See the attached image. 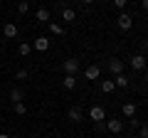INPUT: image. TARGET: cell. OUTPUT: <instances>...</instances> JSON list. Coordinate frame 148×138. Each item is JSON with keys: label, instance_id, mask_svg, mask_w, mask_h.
<instances>
[{"label": "cell", "instance_id": "1", "mask_svg": "<svg viewBox=\"0 0 148 138\" xmlns=\"http://www.w3.org/2000/svg\"><path fill=\"white\" fill-rule=\"evenodd\" d=\"M62 69H64V74H77V72H79V59L77 57H67L62 62Z\"/></svg>", "mask_w": 148, "mask_h": 138}, {"label": "cell", "instance_id": "2", "mask_svg": "<svg viewBox=\"0 0 148 138\" xmlns=\"http://www.w3.org/2000/svg\"><path fill=\"white\" fill-rule=\"evenodd\" d=\"M116 25H119V30H123V32H128L133 27V17L128 15V12H121V15L116 17Z\"/></svg>", "mask_w": 148, "mask_h": 138}, {"label": "cell", "instance_id": "3", "mask_svg": "<svg viewBox=\"0 0 148 138\" xmlns=\"http://www.w3.org/2000/svg\"><path fill=\"white\" fill-rule=\"evenodd\" d=\"M89 118H91L94 123H101V121L106 118V111H104V106H91V109H89Z\"/></svg>", "mask_w": 148, "mask_h": 138}, {"label": "cell", "instance_id": "4", "mask_svg": "<svg viewBox=\"0 0 148 138\" xmlns=\"http://www.w3.org/2000/svg\"><path fill=\"white\" fill-rule=\"evenodd\" d=\"M128 62H131V69H136V72H143V69H146V62H148V59L143 57V54H133Z\"/></svg>", "mask_w": 148, "mask_h": 138}, {"label": "cell", "instance_id": "5", "mask_svg": "<svg viewBox=\"0 0 148 138\" xmlns=\"http://www.w3.org/2000/svg\"><path fill=\"white\" fill-rule=\"evenodd\" d=\"M109 72H111L114 77H116V74H123V59L111 57V59H109Z\"/></svg>", "mask_w": 148, "mask_h": 138}, {"label": "cell", "instance_id": "6", "mask_svg": "<svg viewBox=\"0 0 148 138\" xmlns=\"http://www.w3.org/2000/svg\"><path fill=\"white\" fill-rule=\"evenodd\" d=\"M67 118H69V121H72V123H79L82 118H84V111H82L79 106H72V109H69V111H67Z\"/></svg>", "mask_w": 148, "mask_h": 138}, {"label": "cell", "instance_id": "7", "mask_svg": "<svg viewBox=\"0 0 148 138\" xmlns=\"http://www.w3.org/2000/svg\"><path fill=\"white\" fill-rule=\"evenodd\" d=\"M32 49H37V52H47V49H49V37H37L35 42H32Z\"/></svg>", "mask_w": 148, "mask_h": 138}, {"label": "cell", "instance_id": "8", "mask_svg": "<svg viewBox=\"0 0 148 138\" xmlns=\"http://www.w3.org/2000/svg\"><path fill=\"white\" fill-rule=\"evenodd\" d=\"M106 128H109L111 133H121V131H123V121H121V118H109Z\"/></svg>", "mask_w": 148, "mask_h": 138}, {"label": "cell", "instance_id": "9", "mask_svg": "<svg viewBox=\"0 0 148 138\" xmlns=\"http://www.w3.org/2000/svg\"><path fill=\"white\" fill-rule=\"evenodd\" d=\"M22 99H25V91H22L20 86H15V89H10V101H12V104H20Z\"/></svg>", "mask_w": 148, "mask_h": 138}, {"label": "cell", "instance_id": "10", "mask_svg": "<svg viewBox=\"0 0 148 138\" xmlns=\"http://www.w3.org/2000/svg\"><path fill=\"white\" fill-rule=\"evenodd\" d=\"M99 74H101V69L96 67V64H91V67L84 69V77H86V79H99Z\"/></svg>", "mask_w": 148, "mask_h": 138}, {"label": "cell", "instance_id": "11", "mask_svg": "<svg viewBox=\"0 0 148 138\" xmlns=\"http://www.w3.org/2000/svg\"><path fill=\"white\" fill-rule=\"evenodd\" d=\"M121 111H123V116H126V118H133V116H136V104L126 101V104L121 106Z\"/></svg>", "mask_w": 148, "mask_h": 138}, {"label": "cell", "instance_id": "12", "mask_svg": "<svg viewBox=\"0 0 148 138\" xmlns=\"http://www.w3.org/2000/svg\"><path fill=\"white\" fill-rule=\"evenodd\" d=\"M62 84H64V89H67V91L77 89V77H74V74H64V81H62Z\"/></svg>", "mask_w": 148, "mask_h": 138}, {"label": "cell", "instance_id": "13", "mask_svg": "<svg viewBox=\"0 0 148 138\" xmlns=\"http://www.w3.org/2000/svg\"><path fill=\"white\" fill-rule=\"evenodd\" d=\"M62 20L64 22H74L77 20V12H74L72 8H62Z\"/></svg>", "mask_w": 148, "mask_h": 138}, {"label": "cell", "instance_id": "14", "mask_svg": "<svg viewBox=\"0 0 148 138\" xmlns=\"http://www.w3.org/2000/svg\"><path fill=\"white\" fill-rule=\"evenodd\" d=\"M35 17H37V22H49V10H45V8H37Z\"/></svg>", "mask_w": 148, "mask_h": 138}, {"label": "cell", "instance_id": "15", "mask_svg": "<svg viewBox=\"0 0 148 138\" xmlns=\"http://www.w3.org/2000/svg\"><path fill=\"white\" fill-rule=\"evenodd\" d=\"M114 84H116L119 89H126V86H128V77L126 74H116V77H114Z\"/></svg>", "mask_w": 148, "mask_h": 138}, {"label": "cell", "instance_id": "16", "mask_svg": "<svg viewBox=\"0 0 148 138\" xmlns=\"http://www.w3.org/2000/svg\"><path fill=\"white\" fill-rule=\"evenodd\" d=\"M3 35H5V37H15V35H17V25H12V22H8V25L3 27Z\"/></svg>", "mask_w": 148, "mask_h": 138}, {"label": "cell", "instance_id": "17", "mask_svg": "<svg viewBox=\"0 0 148 138\" xmlns=\"http://www.w3.org/2000/svg\"><path fill=\"white\" fill-rule=\"evenodd\" d=\"M114 89H116V84H114V79H104V81H101V91H104V94H111Z\"/></svg>", "mask_w": 148, "mask_h": 138}, {"label": "cell", "instance_id": "18", "mask_svg": "<svg viewBox=\"0 0 148 138\" xmlns=\"http://www.w3.org/2000/svg\"><path fill=\"white\" fill-rule=\"evenodd\" d=\"M47 25H49V32H52V35H57V37H59V35H64V27L62 25H57V22H52V20H49Z\"/></svg>", "mask_w": 148, "mask_h": 138}, {"label": "cell", "instance_id": "19", "mask_svg": "<svg viewBox=\"0 0 148 138\" xmlns=\"http://www.w3.org/2000/svg\"><path fill=\"white\" fill-rule=\"evenodd\" d=\"M17 12H20V15H27V12H30V3H27V0H20V3H17Z\"/></svg>", "mask_w": 148, "mask_h": 138}, {"label": "cell", "instance_id": "20", "mask_svg": "<svg viewBox=\"0 0 148 138\" xmlns=\"http://www.w3.org/2000/svg\"><path fill=\"white\" fill-rule=\"evenodd\" d=\"M17 52H20V54H22V57H27V54H30V52H32V44H27V42H22V44H20V47H17Z\"/></svg>", "mask_w": 148, "mask_h": 138}, {"label": "cell", "instance_id": "21", "mask_svg": "<svg viewBox=\"0 0 148 138\" xmlns=\"http://www.w3.org/2000/svg\"><path fill=\"white\" fill-rule=\"evenodd\" d=\"M15 113H17V116H25V113H27V106H25V101L15 104Z\"/></svg>", "mask_w": 148, "mask_h": 138}, {"label": "cell", "instance_id": "22", "mask_svg": "<svg viewBox=\"0 0 148 138\" xmlns=\"http://www.w3.org/2000/svg\"><path fill=\"white\" fill-rule=\"evenodd\" d=\"M15 77H17V79H22V81H25V79H27V77H30V72H27V69H20V72H17V74H15Z\"/></svg>", "mask_w": 148, "mask_h": 138}, {"label": "cell", "instance_id": "23", "mask_svg": "<svg viewBox=\"0 0 148 138\" xmlns=\"http://www.w3.org/2000/svg\"><path fill=\"white\" fill-rule=\"evenodd\" d=\"M111 3H114V5H116L119 10H123V8H126V3H128V0H111Z\"/></svg>", "mask_w": 148, "mask_h": 138}, {"label": "cell", "instance_id": "24", "mask_svg": "<svg viewBox=\"0 0 148 138\" xmlns=\"http://www.w3.org/2000/svg\"><path fill=\"white\" fill-rule=\"evenodd\" d=\"M138 136H141V138H148V128H146V126L138 128Z\"/></svg>", "mask_w": 148, "mask_h": 138}, {"label": "cell", "instance_id": "25", "mask_svg": "<svg viewBox=\"0 0 148 138\" xmlns=\"http://www.w3.org/2000/svg\"><path fill=\"white\" fill-rule=\"evenodd\" d=\"M128 123H131V128H138V118L133 116V118H128Z\"/></svg>", "mask_w": 148, "mask_h": 138}, {"label": "cell", "instance_id": "26", "mask_svg": "<svg viewBox=\"0 0 148 138\" xmlns=\"http://www.w3.org/2000/svg\"><path fill=\"white\" fill-rule=\"evenodd\" d=\"M141 8H143V10H148V0H141Z\"/></svg>", "mask_w": 148, "mask_h": 138}, {"label": "cell", "instance_id": "27", "mask_svg": "<svg viewBox=\"0 0 148 138\" xmlns=\"http://www.w3.org/2000/svg\"><path fill=\"white\" fill-rule=\"evenodd\" d=\"M82 3H84V5H91V3H94V0H82Z\"/></svg>", "mask_w": 148, "mask_h": 138}, {"label": "cell", "instance_id": "28", "mask_svg": "<svg viewBox=\"0 0 148 138\" xmlns=\"http://www.w3.org/2000/svg\"><path fill=\"white\" fill-rule=\"evenodd\" d=\"M0 138H10V136H8V133H0Z\"/></svg>", "mask_w": 148, "mask_h": 138}, {"label": "cell", "instance_id": "29", "mask_svg": "<svg viewBox=\"0 0 148 138\" xmlns=\"http://www.w3.org/2000/svg\"><path fill=\"white\" fill-rule=\"evenodd\" d=\"M146 81H148V72H146Z\"/></svg>", "mask_w": 148, "mask_h": 138}, {"label": "cell", "instance_id": "30", "mask_svg": "<svg viewBox=\"0 0 148 138\" xmlns=\"http://www.w3.org/2000/svg\"><path fill=\"white\" fill-rule=\"evenodd\" d=\"M146 128H148V123H146Z\"/></svg>", "mask_w": 148, "mask_h": 138}]
</instances>
